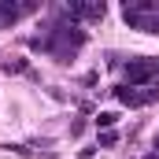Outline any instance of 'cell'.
Here are the masks:
<instances>
[{
    "mask_svg": "<svg viewBox=\"0 0 159 159\" xmlns=\"http://www.w3.org/2000/svg\"><path fill=\"white\" fill-rule=\"evenodd\" d=\"M81 44H85V34H81V30H74V22H56V26H48L44 34H37V37H34V48L48 52V56H56L59 63L74 59Z\"/></svg>",
    "mask_w": 159,
    "mask_h": 159,
    "instance_id": "6da1fadb",
    "label": "cell"
},
{
    "mask_svg": "<svg viewBox=\"0 0 159 159\" xmlns=\"http://www.w3.org/2000/svg\"><path fill=\"white\" fill-rule=\"evenodd\" d=\"M122 19H126L133 30L159 34V4L156 0H126V4H122Z\"/></svg>",
    "mask_w": 159,
    "mask_h": 159,
    "instance_id": "7a4b0ae2",
    "label": "cell"
},
{
    "mask_svg": "<svg viewBox=\"0 0 159 159\" xmlns=\"http://www.w3.org/2000/svg\"><path fill=\"white\" fill-rule=\"evenodd\" d=\"M115 96H119L126 107H144V104H152V100H159V81H152V85H119L115 89Z\"/></svg>",
    "mask_w": 159,
    "mask_h": 159,
    "instance_id": "3957f363",
    "label": "cell"
},
{
    "mask_svg": "<svg viewBox=\"0 0 159 159\" xmlns=\"http://www.w3.org/2000/svg\"><path fill=\"white\" fill-rule=\"evenodd\" d=\"M156 74H159V59H137V63H129V67H126L129 85H144L148 78H156Z\"/></svg>",
    "mask_w": 159,
    "mask_h": 159,
    "instance_id": "277c9868",
    "label": "cell"
},
{
    "mask_svg": "<svg viewBox=\"0 0 159 159\" xmlns=\"http://www.w3.org/2000/svg\"><path fill=\"white\" fill-rule=\"evenodd\" d=\"M30 11H37V4H0V22L11 26V22H19V19L30 15Z\"/></svg>",
    "mask_w": 159,
    "mask_h": 159,
    "instance_id": "5b68a950",
    "label": "cell"
},
{
    "mask_svg": "<svg viewBox=\"0 0 159 159\" xmlns=\"http://www.w3.org/2000/svg\"><path fill=\"white\" fill-rule=\"evenodd\" d=\"M115 122H119V115H115V111H100V115H96V126H100V129H111Z\"/></svg>",
    "mask_w": 159,
    "mask_h": 159,
    "instance_id": "8992f818",
    "label": "cell"
},
{
    "mask_svg": "<svg viewBox=\"0 0 159 159\" xmlns=\"http://www.w3.org/2000/svg\"><path fill=\"white\" fill-rule=\"evenodd\" d=\"M115 141H119V137H115V133H111V129H104V133H100V144H104V148H111V144H115Z\"/></svg>",
    "mask_w": 159,
    "mask_h": 159,
    "instance_id": "52a82bcc",
    "label": "cell"
},
{
    "mask_svg": "<svg viewBox=\"0 0 159 159\" xmlns=\"http://www.w3.org/2000/svg\"><path fill=\"white\" fill-rule=\"evenodd\" d=\"M4 70L7 74H19V70H26V63H4Z\"/></svg>",
    "mask_w": 159,
    "mask_h": 159,
    "instance_id": "ba28073f",
    "label": "cell"
},
{
    "mask_svg": "<svg viewBox=\"0 0 159 159\" xmlns=\"http://www.w3.org/2000/svg\"><path fill=\"white\" fill-rule=\"evenodd\" d=\"M156 148H159V137H156Z\"/></svg>",
    "mask_w": 159,
    "mask_h": 159,
    "instance_id": "9c48e42d",
    "label": "cell"
}]
</instances>
